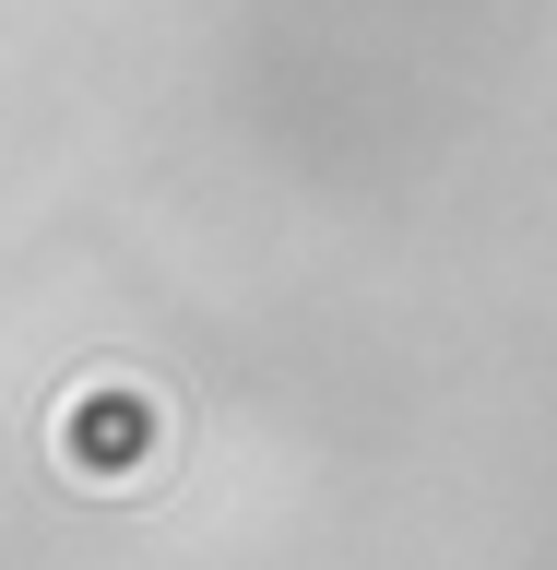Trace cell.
<instances>
[{"label": "cell", "mask_w": 557, "mask_h": 570, "mask_svg": "<svg viewBox=\"0 0 557 570\" xmlns=\"http://www.w3.org/2000/svg\"><path fill=\"white\" fill-rule=\"evenodd\" d=\"M71 463H83V475H96V463H131L142 440H155V392H131V381H107V392H83V404H71Z\"/></svg>", "instance_id": "cell-1"}]
</instances>
